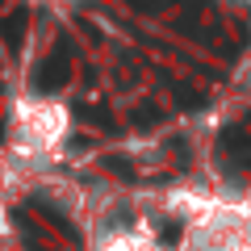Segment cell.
<instances>
[{
    "instance_id": "cell-1",
    "label": "cell",
    "mask_w": 251,
    "mask_h": 251,
    "mask_svg": "<svg viewBox=\"0 0 251 251\" xmlns=\"http://www.w3.org/2000/svg\"><path fill=\"white\" fill-rule=\"evenodd\" d=\"M63 84H67V59L54 50L34 67V88L38 92H54V88H63Z\"/></svg>"
},
{
    "instance_id": "cell-2",
    "label": "cell",
    "mask_w": 251,
    "mask_h": 251,
    "mask_svg": "<svg viewBox=\"0 0 251 251\" xmlns=\"http://www.w3.org/2000/svg\"><path fill=\"white\" fill-rule=\"evenodd\" d=\"M25 29H29V13H25V9H13L9 17L0 21V38H4V46H9V54L21 50V42H25Z\"/></svg>"
},
{
    "instance_id": "cell-3",
    "label": "cell",
    "mask_w": 251,
    "mask_h": 251,
    "mask_svg": "<svg viewBox=\"0 0 251 251\" xmlns=\"http://www.w3.org/2000/svg\"><path fill=\"white\" fill-rule=\"evenodd\" d=\"M0 4H9V0H0Z\"/></svg>"
}]
</instances>
